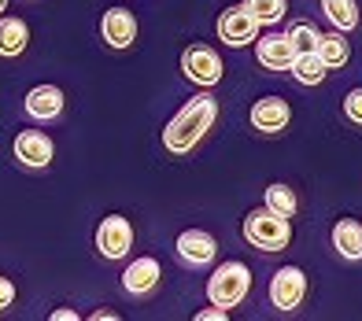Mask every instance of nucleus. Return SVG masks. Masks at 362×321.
I'll return each instance as SVG.
<instances>
[{
    "label": "nucleus",
    "instance_id": "f257e3e1",
    "mask_svg": "<svg viewBox=\"0 0 362 321\" xmlns=\"http://www.w3.org/2000/svg\"><path fill=\"white\" fill-rule=\"evenodd\" d=\"M215 119H218L215 96H207V92L192 96V100L167 122V130H163V144H167V152H174V155L192 152L196 144L207 137L211 126H215Z\"/></svg>",
    "mask_w": 362,
    "mask_h": 321
},
{
    "label": "nucleus",
    "instance_id": "4468645a",
    "mask_svg": "<svg viewBox=\"0 0 362 321\" xmlns=\"http://www.w3.org/2000/svg\"><path fill=\"white\" fill-rule=\"evenodd\" d=\"M159 274L163 269H159V262L152 259V255H148V259H134L122 274V288L129 296H148L159 284Z\"/></svg>",
    "mask_w": 362,
    "mask_h": 321
},
{
    "label": "nucleus",
    "instance_id": "bb28decb",
    "mask_svg": "<svg viewBox=\"0 0 362 321\" xmlns=\"http://www.w3.org/2000/svg\"><path fill=\"white\" fill-rule=\"evenodd\" d=\"M93 317H96V321H115V317H119V314H111V310H96Z\"/></svg>",
    "mask_w": 362,
    "mask_h": 321
},
{
    "label": "nucleus",
    "instance_id": "a878e982",
    "mask_svg": "<svg viewBox=\"0 0 362 321\" xmlns=\"http://www.w3.org/2000/svg\"><path fill=\"white\" fill-rule=\"evenodd\" d=\"M63 317H67V321H74L78 314H74V310H52V321H63Z\"/></svg>",
    "mask_w": 362,
    "mask_h": 321
},
{
    "label": "nucleus",
    "instance_id": "5701e85b",
    "mask_svg": "<svg viewBox=\"0 0 362 321\" xmlns=\"http://www.w3.org/2000/svg\"><path fill=\"white\" fill-rule=\"evenodd\" d=\"M344 115H348L355 126H362V89L348 92V100H344Z\"/></svg>",
    "mask_w": 362,
    "mask_h": 321
},
{
    "label": "nucleus",
    "instance_id": "a211bd4d",
    "mask_svg": "<svg viewBox=\"0 0 362 321\" xmlns=\"http://www.w3.org/2000/svg\"><path fill=\"white\" fill-rule=\"evenodd\" d=\"M325 74H329V67L322 63L318 52H300V56H296V63H292V78L300 85H322Z\"/></svg>",
    "mask_w": 362,
    "mask_h": 321
},
{
    "label": "nucleus",
    "instance_id": "4be33fe9",
    "mask_svg": "<svg viewBox=\"0 0 362 321\" xmlns=\"http://www.w3.org/2000/svg\"><path fill=\"white\" fill-rule=\"evenodd\" d=\"M267 207H274L277 214L292 218L296 211H300V200H296V192H292L288 185H270V188H267Z\"/></svg>",
    "mask_w": 362,
    "mask_h": 321
},
{
    "label": "nucleus",
    "instance_id": "f8f14e48",
    "mask_svg": "<svg viewBox=\"0 0 362 321\" xmlns=\"http://www.w3.org/2000/svg\"><path fill=\"white\" fill-rule=\"evenodd\" d=\"M218 255V244L207 229H185L177 236V259H185L189 266H207Z\"/></svg>",
    "mask_w": 362,
    "mask_h": 321
},
{
    "label": "nucleus",
    "instance_id": "39448f33",
    "mask_svg": "<svg viewBox=\"0 0 362 321\" xmlns=\"http://www.w3.org/2000/svg\"><path fill=\"white\" fill-rule=\"evenodd\" d=\"M307 299V274L300 266H281L270 281V303L277 310H296Z\"/></svg>",
    "mask_w": 362,
    "mask_h": 321
},
{
    "label": "nucleus",
    "instance_id": "6e6552de",
    "mask_svg": "<svg viewBox=\"0 0 362 321\" xmlns=\"http://www.w3.org/2000/svg\"><path fill=\"white\" fill-rule=\"evenodd\" d=\"M15 159L30 170H45L48 163H52V140H48V133L23 130L19 137H15Z\"/></svg>",
    "mask_w": 362,
    "mask_h": 321
},
{
    "label": "nucleus",
    "instance_id": "9b49d317",
    "mask_svg": "<svg viewBox=\"0 0 362 321\" xmlns=\"http://www.w3.org/2000/svg\"><path fill=\"white\" fill-rule=\"evenodd\" d=\"M255 56L267 71H292L296 44L288 41V34H267L262 41H255Z\"/></svg>",
    "mask_w": 362,
    "mask_h": 321
},
{
    "label": "nucleus",
    "instance_id": "cd10ccee",
    "mask_svg": "<svg viewBox=\"0 0 362 321\" xmlns=\"http://www.w3.org/2000/svg\"><path fill=\"white\" fill-rule=\"evenodd\" d=\"M4 8H8V0H0V11H4Z\"/></svg>",
    "mask_w": 362,
    "mask_h": 321
},
{
    "label": "nucleus",
    "instance_id": "dca6fc26",
    "mask_svg": "<svg viewBox=\"0 0 362 321\" xmlns=\"http://www.w3.org/2000/svg\"><path fill=\"white\" fill-rule=\"evenodd\" d=\"M30 44V30L23 19H0V56H23Z\"/></svg>",
    "mask_w": 362,
    "mask_h": 321
},
{
    "label": "nucleus",
    "instance_id": "412c9836",
    "mask_svg": "<svg viewBox=\"0 0 362 321\" xmlns=\"http://www.w3.org/2000/svg\"><path fill=\"white\" fill-rule=\"evenodd\" d=\"M318 37H322V30L315 23H296L288 26V41L296 44V56L300 52H318Z\"/></svg>",
    "mask_w": 362,
    "mask_h": 321
},
{
    "label": "nucleus",
    "instance_id": "0eeeda50",
    "mask_svg": "<svg viewBox=\"0 0 362 321\" xmlns=\"http://www.w3.org/2000/svg\"><path fill=\"white\" fill-rule=\"evenodd\" d=\"M259 34V23L252 19V11L244 8V4H233V8H226L218 15V37L229 44V48H244V44H252Z\"/></svg>",
    "mask_w": 362,
    "mask_h": 321
},
{
    "label": "nucleus",
    "instance_id": "6ab92c4d",
    "mask_svg": "<svg viewBox=\"0 0 362 321\" xmlns=\"http://www.w3.org/2000/svg\"><path fill=\"white\" fill-rule=\"evenodd\" d=\"M318 56H322V63H325L329 71L344 67V63H348V56H351L348 37H344L340 30H333V34H322V37H318Z\"/></svg>",
    "mask_w": 362,
    "mask_h": 321
},
{
    "label": "nucleus",
    "instance_id": "ddd939ff",
    "mask_svg": "<svg viewBox=\"0 0 362 321\" xmlns=\"http://www.w3.org/2000/svg\"><path fill=\"white\" fill-rule=\"evenodd\" d=\"M63 89L56 85H37V89H30L26 92V111H30V119H37V122H52L63 115Z\"/></svg>",
    "mask_w": 362,
    "mask_h": 321
},
{
    "label": "nucleus",
    "instance_id": "b1692460",
    "mask_svg": "<svg viewBox=\"0 0 362 321\" xmlns=\"http://www.w3.org/2000/svg\"><path fill=\"white\" fill-rule=\"evenodd\" d=\"M11 303H15V284L8 277H0V310H8Z\"/></svg>",
    "mask_w": 362,
    "mask_h": 321
},
{
    "label": "nucleus",
    "instance_id": "7ed1b4c3",
    "mask_svg": "<svg viewBox=\"0 0 362 321\" xmlns=\"http://www.w3.org/2000/svg\"><path fill=\"white\" fill-rule=\"evenodd\" d=\"M248 292H252V269L244 262H222L207 281V296L218 307H237Z\"/></svg>",
    "mask_w": 362,
    "mask_h": 321
},
{
    "label": "nucleus",
    "instance_id": "f03ea898",
    "mask_svg": "<svg viewBox=\"0 0 362 321\" xmlns=\"http://www.w3.org/2000/svg\"><path fill=\"white\" fill-rule=\"evenodd\" d=\"M244 236L248 244L259 251H281L292 240V226L285 214H277L274 207H255V211L244 218Z\"/></svg>",
    "mask_w": 362,
    "mask_h": 321
},
{
    "label": "nucleus",
    "instance_id": "f3484780",
    "mask_svg": "<svg viewBox=\"0 0 362 321\" xmlns=\"http://www.w3.org/2000/svg\"><path fill=\"white\" fill-rule=\"evenodd\" d=\"M322 15L333 23V30H340V34H348V30L358 26V4L355 0H322Z\"/></svg>",
    "mask_w": 362,
    "mask_h": 321
},
{
    "label": "nucleus",
    "instance_id": "1a4fd4ad",
    "mask_svg": "<svg viewBox=\"0 0 362 321\" xmlns=\"http://www.w3.org/2000/svg\"><path fill=\"white\" fill-rule=\"evenodd\" d=\"M288 119H292V107L281 96H262V100L252 104V126L259 133H281Z\"/></svg>",
    "mask_w": 362,
    "mask_h": 321
},
{
    "label": "nucleus",
    "instance_id": "393cba45",
    "mask_svg": "<svg viewBox=\"0 0 362 321\" xmlns=\"http://www.w3.org/2000/svg\"><path fill=\"white\" fill-rule=\"evenodd\" d=\"M226 314H229V307H218V303H215L211 310H200V314H196V321H222Z\"/></svg>",
    "mask_w": 362,
    "mask_h": 321
},
{
    "label": "nucleus",
    "instance_id": "2eb2a0df",
    "mask_svg": "<svg viewBox=\"0 0 362 321\" xmlns=\"http://www.w3.org/2000/svg\"><path fill=\"white\" fill-rule=\"evenodd\" d=\"M333 248L344 255L348 262L362 259V222L358 218H340L333 226Z\"/></svg>",
    "mask_w": 362,
    "mask_h": 321
},
{
    "label": "nucleus",
    "instance_id": "9d476101",
    "mask_svg": "<svg viewBox=\"0 0 362 321\" xmlns=\"http://www.w3.org/2000/svg\"><path fill=\"white\" fill-rule=\"evenodd\" d=\"M100 34L111 48H129L137 41V19L129 8H107L104 11V23H100Z\"/></svg>",
    "mask_w": 362,
    "mask_h": 321
},
{
    "label": "nucleus",
    "instance_id": "aec40b11",
    "mask_svg": "<svg viewBox=\"0 0 362 321\" xmlns=\"http://www.w3.org/2000/svg\"><path fill=\"white\" fill-rule=\"evenodd\" d=\"M244 8L252 11V19H255L259 26H274V23H281V19H285V11H288L285 0H244Z\"/></svg>",
    "mask_w": 362,
    "mask_h": 321
},
{
    "label": "nucleus",
    "instance_id": "20e7f679",
    "mask_svg": "<svg viewBox=\"0 0 362 321\" xmlns=\"http://www.w3.org/2000/svg\"><path fill=\"white\" fill-rule=\"evenodd\" d=\"M181 71L196 85H218L222 82V59L211 44H189L181 52Z\"/></svg>",
    "mask_w": 362,
    "mask_h": 321
},
{
    "label": "nucleus",
    "instance_id": "423d86ee",
    "mask_svg": "<svg viewBox=\"0 0 362 321\" xmlns=\"http://www.w3.org/2000/svg\"><path fill=\"white\" fill-rule=\"evenodd\" d=\"M96 248H100L104 259H122V255H129V248H134V226H129V218L107 214L100 222V229H96Z\"/></svg>",
    "mask_w": 362,
    "mask_h": 321
}]
</instances>
